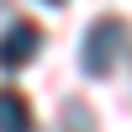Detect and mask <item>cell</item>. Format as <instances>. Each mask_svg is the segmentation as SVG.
<instances>
[{
  "label": "cell",
  "mask_w": 132,
  "mask_h": 132,
  "mask_svg": "<svg viewBox=\"0 0 132 132\" xmlns=\"http://www.w3.org/2000/svg\"><path fill=\"white\" fill-rule=\"evenodd\" d=\"M37 122H32V106H27V95H16V90H0V132H32Z\"/></svg>",
  "instance_id": "obj_3"
},
{
  "label": "cell",
  "mask_w": 132,
  "mask_h": 132,
  "mask_svg": "<svg viewBox=\"0 0 132 132\" xmlns=\"http://www.w3.org/2000/svg\"><path fill=\"white\" fill-rule=\"evenodd\" d=\"M42 48V27L37 21H11L5 32H0V69H21V63H32Z\"/></svg>",
  "instance_id": "obj_2"
},
{
  "label": "cell",
  "mask_w": 132,
  "mask_h": 132,
  "mask_svg": "<svg viewBox=\"0 0 132 132\" xmlns=\"http://www.w3.org/2000/svg\"><path fill=\"white\" fill-rule=\"evenodd\" d=\"M122 53H127V21L122 16H101L90 32H85V48H79V69L85 74H111L116 63H122Z\"/></svg>",
  "instance_id": "obj_1"
},
{
  "label": "cell",
  "mask_w": 132,
  "mask_h": 132,
  "mask_svg": "<svg viewBox=\"0 0 132 132\" xmlns=\"http://www.w3.org/2000/svg\"><path fill=\"white\" fill-rule=\"evenodd\" d=\"M48 5H58V0H48Z\"/></svg>",
  "instance_id": "obj_4"
}]
</instances>
